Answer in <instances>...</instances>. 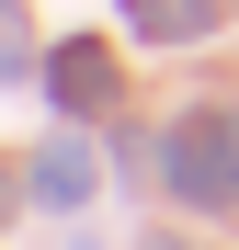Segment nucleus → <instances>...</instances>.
Segmentation results:
<instances>
[{
    "mask_svg": "<svg viewBox=\"0 0 239 250\" xmlns=\"http://www.w3.org/2000/svg\"><path fill=\"white\" fill-rule=\"evenodd\" d=\"M46 91L80 103V114H103V103H114V57H103V46H68V57L46 68Z\"/></svg>",
    "mask_w": 239,
    "mask_h": 250,
    "instance_id": "nucleus-2",
    "label": "nucleus"
},
{
    "mask_svg": "<svg viewBox=\"0 0 239 250\" xmlns=\"http://www.w3.org/2000/svg\"><path fill=\"white\" fill-rule=\"evenodd\" d=\"M34 193H46V205H80V193H91V148H46V159H34Z\"/></svg>",
    "mask_w": 239,
    "mask_h": 250,
    "instance_id": "nucleus-3",
    "label": "nucleus"
},
{
    "mask_svg": "<svg viewBox=\"0 0 239 250\" xmlns=\"http://www.w3.org/2000/svg\"><path fill=\"white\" fill-rule=\"evenodd\" d=\"M0 80H23V0H0Z\"/></svg>",
    "mask_w": 239,
    "mask_h": 250,
    "instance_id": "nucleus-5",
    "label": "nucleus"
},
{
    "mask_svg": "<svg viewBox=\"0 0 239 250\" xmlns=\"http://www.w3.org/2000/svg\"><path fill=\"white\" fill-rule=\"evenodd\" d=\"M171 182L194 193V205H239V125L228 114H194V125H171Z\"/></svg>",
    "mask_w": 239,
    "mask_h": 250,
    "instance_id": "nucleus-1",
    "label": "nucleus"
},
{
    "mask_svg": "<svg viewBox=\"0 0 239 250\" xmlns=\"http://www.w3.org/2000/svg\"><path fill=\"white\" fill-rule=\"evenodd\" d=\"M126 23H137V34H205L217 0H126Z\"/></svg>",
    "mask_w": 239,
    "mask_h": 250,
    "instance_id": "nucleus-4",
    "label": "nucleus"
}]
</instances>
